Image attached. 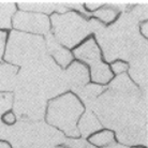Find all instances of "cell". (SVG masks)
<instances>
[{
  "label": "cell",
  "mask_w": 148,
  "mask_h": 148,
  "mask_svg": "<svg viewBox=\"0 0 148 148\" xmlns=\"http://www.w3.org/2000/svg\"><path fill=\"white\" fill-rule=\"evenodd\" d=\"M46 55L43 38L13 31L7 46L5 60L25 67Z\"/></svg>",
  "instance_id": "obj_6"
},
{
  "label": "cell",
  "mask_w": 148,
  "mask_h": 148,
  "mask_svg": "<svg viewBox=\"0 0 148 148\" xmlns=\"http://www.w3.org/2000/svg\"><path fill=\"white\" fill-rule=\"evenodd\" d=\"M27 148H56L55 146H49V145H37V146H30Z\"/></svg>",
  "instance_id": "obj_24"
},
{
  "label": "cell",
  "mask_w": 148,
  "mask_h": 148,
  "mask_svg": "<svg viewBox=\"0 0 148 148\" xmlns=\"http://www.w3.org/2000/svg\"><path fill=\"white\" fill-rule=\"evenodd\" d=\"M117 13H118V8L117 5H115V7H106L100 9L95 13V15L104 22H112L116 17Z\"/></svg>",
  "instance_id": "obj_19"
},
{
  "label": "cell",
  "mask_w": 148,
  "mask_h": 148,
  "mask_svg": "<svg viewBox=\"0 0 148 148\" xmlns=\"http://www.w3.org/2000/svg\"><path fill=\"white\" fill-rule=\"evenodd\" d=\"M88 108L95 112L101 125L114 132L122 145H147V96L126 74L115 78Z\"/></svg>",
  "instance_id": "obj_1"
},
{
  "label": "cell",
  "mask_w": 148,
  "mask_h": 148,
  "mask_svg": "<svg viewBox=\"0 0 148 148\" xmlns=\"http://www.w3.org/2000/svg\"><path fill=\"white\" fill-rule=\"evenodd\" d=\"M142 31L144 32V34H147V24L146 23L144 25H142Z\"/></svg>",
  "instance_id": "obj_28"
},
{
  "label": "cell",
  "mask_w": 148,
  "mask_h": 148,
  "mask_svg": "<svg viewBox=\"0 0 148 148\" xmlns=\"http://www.w3.org/2000/svg\"><path fill=\"white\" fill-rule=\"evenodd\" d=\"M0 148H11V145L7 143V142L0 141Z\"/></svg>",
  "instance_id": "obj_26"
},
{
  "label": "cell",
  "mask_w": 148,
  "mask_h": 148,
  "mask_svg": "<svg viewBox=\"0 0 148 148\" xmlns=\"http://www.w3.org/2000/svg\"><path fill=\"white\" fill-rule=\"evenodd\" d=\"M14 27L22 30L31 31L34 34H48L49 22L48 18L43 14L39 13H28L18 12L13 19Z\"/></svg>",
  "instance_id": "obj_9"
},
{
  "label": "cell",
  "mask_w": 148,
  "mask_h": 148,
  "mask_svg": "<svg viewBox=\"0 0 148 148\" xmlns=\"http://www.w3.org/2000/svg\"><path fill=\"white\" fill-rule=\"evenodd\" d=\"M130 75L141 87L143 95L147 96V57H141L130 61Z\"/></svg>",
  "instance_id": "obj_11"
},
{
  "label": "cell",
  "mask_w": 148,
  "mask_h": 148,
  "mask_svg": "<svg viewBox=\"0 0 148 148\" xmlns=\"http://www.w3.org/2000/svg\"><path fill=\"white\" fill-rule=\"evenodd\" d=\"M133 148H145V147H143V146H134Z\"/></svg>",
  "instance_id": "obj_30"
},
{
  "label": "cell",
  "mask_w": 148,
  "mask_h": 148,
  "mask_svg": "<svg viewBox=\"0 0 148 148\" xmlns=\"http://www.w3.org/2000/svg\"><path fill=\"white\" fill-rule=\"evenodd\" d=\"M46 51L57 60V62L59 63L60 66L66 67L68 63L72 60V55L69 51H67L64 47H62L58 41L56 40L55 38L53 37L51 34H46Z\"/></svg>",
  "instance_id": "obj_14"
},
{
  "label": "cell",
  "mask_w": 148,
  "mask_h": 148,
  "mask_svg": "<svg viewBox=\"0 0 148 148\" xmlns=\"http://www.w3.org/2000/svg\"><path fill=\"white\" fill-rule=\"evenodd\" d=\"M52 22L55 39L69 47L76 45L91 31L89 23L74 12L53 15Z\"/></svg>",
  "instance_id": "obj_7"
},
{
  "label": "cell",
  "mask_w": 148,
  "mask_h": 148,
  "mask_svg": "<svg viewBox=\"0 0 148 148\" xmlns=\"http://www.w3.org/2000/svg\"><path fill=\"white\" fill-rule=\"evenodd\" d=\"M77 58L88 62L91 69V76L98 83H108L112 77V73L106 64L101 62L100 52L93 40H88L75 51Z\"/></svg>",
  "instance_id": "obj_8"
},
{
  "label": "cell",
  "mask_w": 148,
  "mask_h": 148,
  "mask_svg": "<svg viewBox=\"0 0 148 148\" xmlns=\"http://www.w3.org/2000/svg\"><path fill=\"white\" fill-rule=\"evenodd\" d=\"M102 91H103V87L102 86L89 85V86H84L76 93L79 96V98H81L82 100L84 101V103L87 106H89L102 93Z\"/></svg>",
  "instance_id": "obj_17"
},
{
  "label": "cell",
  "mask_w": 148,
  "mask_h": 148,
  "mask_svg": "<svg viewBox=\"0 0 148 148\" xmlns=\"http://www.w3.org/2000/svg\"><path fill=\"white\" fill-rule=\"evenodd\" d=\"M13 103V97L10 93H0V117L5 111L11 108Z\"/></svg>",
  "instance_id": "obj_20"
},
{
  "label": "cell",
  "mask_w": 148,
  "mask_h": 148,
  "mask_svg": "<svg viewBox=\"0 0 148 148\" xmlns=\"http://www.w3.org/2000/svg\"><path fill=\"white\" fill-rule=\"evenodd\" d=\"M84 113V106L75 96L67 93L49 102L46 111V122L62 134L79 137L77 122Z\"/></svg>",
  "instance_id": "obj_5"
},
{
  "label": "cell",
  "mask_w": 148,
  "mask_h": 148,
  "mask_svg": "<svg viewBox=\"0 0 148 148\" xmlns=\"http://www.w3.org/2000/svg\"><path fill=\"white\" fill-rule=\"evenodd\" d=\"M112 68H113V70H114L116 73H123V72L128 69V66H127V63H125V62L117 61V62L113 63Z\"/></svg>",
  "instance_id": "obj_22"
},
{
  "label": "cell",
  "mask_w": 148,
  "mask_h": 148,
  "mask_svg": "<svg viewBox=\"0 0 148 148\" xmlns=\"http://www.w3.org/2000/svg\"><path fill=\"white\" fill-rule=\"evenodd\" d=\"M64 76L67 79L68 86L73 89L75 92L81 90L89 79L88 71L79 62H74L73 64H71L64 72Z\"/></svg>",
  "instance_id": "obj_10"
},
{
  "label": "cell",
  "mask_w": 148,
  "mask_h": 148,
  "mask_svg": "<svg viewBox=\"0 0 148 148\" xmlns=\"http://www.w3.org/2000/svg\"><path fill=\"white\" fill-rule=\"evenodd\" d=\"M16 68L10 64L0 63V91H11L16 87Z\"/></svg>",
  "instance_id": "obj_15"
},
{
  "label": "cell",
  "mask_w": 148,
  "mask_h": 148,
  "mask_svg": "<svg viewBox=\"0 0 148 148\" xmlns=\"http://www.w3.org/2000/svg\"><path fill=\"white\" fill-rule=\"evenodd\" d=\"M56 148H68V147H66L64 145H62V146H58V147H56Z\"/></svg>",
  "instance_id": "obj_29"
},
{
  "label": "cell",
  "mask_w": 148,
  "mask_h": 148,
  "mask_svg": "<svg viewBox=\"0 0 148 148\" xmlns=\"http://www.w3.org/2000/svg\"><path fill=\"white\" fill-rule=\"evenodd\" d=\"M88 143L95 148H105L116 144V136L111 130H99L91 135H89Z\"/></svg>",
  "instance_id": "obj_16"
},
{
  "label": "cell",
  "mask_w": 148,
  "mask_h": 148,
  "mask_svg": "<svg viewBox=\"0 0 148 148\" xmlns=\"http://www.w3.org/2000/svg\"><path fill=\"white\" fill-rule=\"evenodd\" d=\"M15 11V4L12 2H0V28H9L10 19Z\"/></svg>",
  "instance_id": "obj_18"
},
{
  "label": "cell",
  "mask_w": 148,
  "mask_h": 148,
  "mask_svg": "<svg viewBox=\"0 0 148 148\" xmlns=\"http://www.w3.org/2000/svg\"><path fill=\"white\" fill-rule=\"evenodd\" d=\"M146 16V7L138 5L125 12L110 27H104L97 21L88 22L91 31L97 34L108 61H113L116 58L131 61L147 55L146 41L137 30V24Z\"/></svg>",
  "instance_id": "obj_2"
},
{
  "label": "cell",
  "mask_w": 148,
  "mask_h": 148,
  "mask_svg": "<svg viewBox=\"0 0 148 148\" xmlns=\"http://www.w3.org/2000/svg\"><path fill=\"white\" fill-rule=\"evenodd\" d=\"M4 42H5V34L0 31V58H1V56H2V53H3Z\"/></svg>",
  "instance_id": "obj_23"
},
{
  "label": "cell",
  "mask_w": 148,
  "mask_h": 148,
  "mask_svg": "<svg viewBox=\"0 0 148 148\" xmlns=\"http://www.w3.org/2000/svg\"><path fill=\"white\" fill-rule=\"evenodd\" d=\"M68 88L64 72L45 55L22 69L16 79L15 96L46 105L48 98L57 96Z\"/></svg>",
  "instance_id": "obj_3"
},
{
  "label": "cell",
  "mask_w": 148,
  "mask_h": 148,
  "mask_svg": "<svg viewBox=\"0 0 148 148\" xmlns=\"http://www.w3.org/2000/svg\"><path fill=\"white\" fill-rule=\"evenodd\" d=\"M19 7L24 10H30V11H39L51 13L52 11L66 12L69 10V8H77L81 11L82 4L79 3H54V2H21Z\"/></svg>",
  "instance_id": "obj_12"
},
{
  "label": "cell",
  "mask_w": 148,
  "mask_h": 148,
  "mask_svg": "<svg viewBox=\"0 0 148 148\" xmlns=\"http://www.w3.org/2000/svg\"><path fill=\"white\" fill-rule=\"evenodd\" d=\"M102 125L90 108L83 113L81 118L77 122V129L79 132V136L87 137L92 133L101 130Z\"/></svg>",
  "instance_id": "obj_13"
},
{
  "label": "cell",
  "mask_w": 148,
  "mask_h": 148,
  "mask_svg": "<svg viewBox=\"0 0 148 148\" xmlns=\"http://www.w3.org/2000/svg\"><path fill=\"white\" fill-rule=\"evenodd\" d=\"M105 148H129V147H128V146H125V145L114 144V145H112V146H108V147H105Z\"/></svg>",
  "instance_id": "obj_27"
},
{
  "label": "cell",
  "mask_w": 148,
  "mask_h": 148,
  "mask_svg": "<svg viewBox=\"0 0 148 148\" xmlns=\"http://www.w3.org/2000/svg\"><path fill=\"white\" fill-rule=\"evenodd\" d=\"M7 140L14 148H27L37 145L57 147V145L62 144L66 137L60 131L40 120H19L10 127Z\"/></svg>",
  "instance_id": "obj_4"
},
{
  "label": "cell",
  "mask_w": 148,
  "mask_h": 148,
  "mask_svg": "<svg viewBox=\"0 0 148 148\" xmlns=\"http://www.w3.org/2000/svg\"><path fill=\"white\" fill-rule=\"evenodd\" d=\"M101 3H86V7L88 8L89 10H92V9H95V8L99 7Z\"/></svg>",
  "instance_id": "obj_25"
},
{
  "label": "cell",
  "mask_w": 148,
  "mask_h": 148,
  "mask_svg": "<svg viewBox=\"0 0 148 148\" xmlns=\"http://www.w3.org/2000/svg\"><path fill=\"white\" fill-rule=\"evenodd\" d=\"M0 120L7 127H12L16 123V115L13 112H7V113L1 115Z\"/></svg>",
  "instance_id": "obj_21"
}]
</instances>
